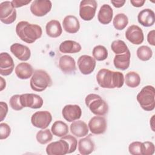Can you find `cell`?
Masks as SVG:
<instances>
[{"label":"cell","instance_id":"39","mask_svg":"<svg viewBox=\"0 0 155 155\" xmlns=\"http://www.w3.org/2000/svg\"><path fill=\"white\" fill-rule=\"evenodd\" d=\"M143 150L142 155H152L154 153L155 147L153 142L150 141H146L142 142Z\"/></svg>","mask_w":155,"mask_h":155},{"label":"cell","instance_id":"35","mask_svg":"<svg viewBox=\"0 0 155 155\" xmlns=\"http://www.w3.org/2000/svg\"><path fill=\"white\" fill-rule=\"evenodd\" d=\"M143 144L139 141L131 142L128 147L129 153L132 155H142Z\"/></svg>","mask_w":155,"mask_h":155},{"label":"cell","instance_id":"37","mask_svg":"<svg viewBox=\"0 0 155 155\" xmlns=\"http://www.w3.org/2000/svg\"><path fill=\"white\" fill-rule=\"evenodd\" d=\"M10 106L11 108L16 111H19L24 108L20 101V94L13 95L9 101Z\"/></svg>","mask_w":155,"mask_h":155},{"label":"cell","instance_id":"8","mask_svg":"<svg viewBox=\"0 0 155 155\" xmlns=\"http://www.w3.org/2000/svg\"><path fill=\"white\" fill-rule=\"evenodd\" d=\"M52 120L51 113L48 111H39L35 112L31 117L32 125L38 128L45 129Z\"/></svg>","mask_w":155,"mask_h":155},{"label":"cell","instance_id":"34","mask_svg":"<svg viewBox=\"0 0 155 155\" xmlns=\"http://www.w3.org/2000/svg\"><path fill=\"white\" fill-rule=\"evenodd\" d=\"M111 48L116 54L125 53L128 50L125 42L120 39L113 41L111 44Z\"/></svg>","mask_w":155,"mask_h":155},{"label":"cell","instance_id":"24","mask_svg":"<svg viewBox=\"0 0 155 155\" xmlns=\"http://www.w3.org/2000/svg\"><path fill=\"white\" fill-rule=\"evenodd\" d=\"M113 16V10L108 4H103L98 12L97 19L100 23L104 25L108 24L111 22Z\"/></svg>","mask_w":155,"mask_h":155},{"label":"cell","instance_id":"6","mask_svg":"<svg viewBox=\"0 0 155 155\" xmlns=\"http://www.w3.org/2000/svg\"><path fill=\"white\" fill-rule=\"evenodd\" d=\"M17 13L11 1H4L0 4V20L5 24H10L16 19Z\"/></svg>","mask_w":155,"mask_h":155},{"label":"cell","instance_id":"16","mask_svg":"<svg viewBox=\"0 0 155 155\" xmlns=\"http://www.w3.org/2000/svg\"><path fill=\"white\" fill-rule=\"evenodd\" d=\"M15 64L12 56L7 52L0 54V74L2 76H8L13 71Z\"/></svg>","mask_w":155,"mask_h":155},{"label":"cell","instance_id":"11","mask_svg":"<svg viewBox=\"0 0 155 155\" xmlns=\"http://www.w3.org/2000/svg\"><path fill=\"white\" fill-rule=\"evenodd\" d=\"M96 62L94 58L84 54L81 56L78 59V66L81 73L84 75L91 74L96 67Z\"/></svg>","mask_w":155,"mask_h":155},{"label":"cell","instance_id":"5","mask_svg":"<svg viewBox=\"0 0 155 155\" xmlns=\"http://www.w3.org/2000/svg\"><path fill=\"white\" fill-rule=\"evenodd\" d=\"M52 80L50 76L44 70H36L34 71L30 81L31 88L35 91L41 92L50 87Z\"/></svg>","mask_w":155,"mask_h":155},{"label":"cell","instance_id":"25","mask_svg":"<svg viewBox=\"0 0 155 155\" xmlns=\"http://www.w3.org/2000/svg\"><path fill=\"white\" fill-rule=\"evenodd\" d=\"M94 147V143L90 136L82 138L78 142V151L82 155H88L93 153Z\"/></svg>","mask_w":155,"mask_h":155},{"label":"cell","instance_id":"18","mask_svg":"<svg viewBox=\"0 0 155 155\" xmlns=\"http://www.w3.org/2000/svg\"><path fill=\"white\" fill-rule=\"evenodd\" d=\"M58 65L61 70L67 74H72L76 70L75 60L68 55L62 56L59 59Z\"/></svg>","mask_w":155,"mask_h":155},{"label":"cell","instance_id":"42","mask_svg":"<svg viewBox=\"0 0 155 155\" xmlns=\"http://www.w3.org/2000/svg\"><path fill=\"white\" fill-rule=\"evenodd\" d=\"M154 30H152L148 32V35H147V41L148 42V43L153 45L154 46L155 45V43H154Z\"/></svg>","mask_w":155,"mask_h":155},{"label":"cell","instance_id":"30","mask_svg":"<svg viewBox=\"0 0 155 155\" xmlns=\"http://www.w3.org/2000/svg\"><path fill=\"white\" fill-rule=\"evenodd\" d=\"M128 24V18L124 13L117 14L113 21L114 27L117 30H122Z\"/></svg>","mask_w":155,"mask_h":155},{"label":"cell","instance_id":"36","mask_svg":"<svg viewBox=\"0 0 155 155\" xmlns=\"http://www.w3.org/2000/svg\"><path fill=\"white\" fill-rule=\"evenodd\" d=\"M61 139L67 141V142L68 145L69 150H68V154L72 153L75 151V150L77 148V146H78V140L75 137H74L72 135L68 134V135H65V136L62 137Z\"/></svg>","mask_w":155,"mask_h":155},{"label":"cell","instance_id":"29","mask_svg":"<svg viewBox=\"0 0 155 155\" xmlns=\"http://www.w3.org/2000/svg\"><path fill=\"white\" fill-rule=\"evenodd\" d=\"M124 82L128 87L134 88L139 85L140 83V77L136 71H129L126 74L124 78Z\"/></svg>","mask_w":155,"mask_h":155},{"label":"cell","instance_id":"9","mask_svg":"<svg viewBox=\"0 0 155 155\" xmlns=\"http://www.w3.org/2000/svg\"><path fill=\"white\" fill-rule=\"evenodd\" d=\"M52 7V3L49 0H35L30 5V11L33 15L42 17L49 13Z\"/></svg>","mask_w":155,"mask_h":155},{"label":"cell","instance_id":"15","mask_svg":"<svg viewBox=\"0 0 155 155\" xmlns=\"http://www.w3.org/2000/svg\"><path fill=\"white\" fill-rule=\"evenodd\" d=\"M62 114L67 121L71 122L81 118L82 116V110L78 105L68 104L64 107Z\"/></svg>","mask_w":155,"mask_h":155},{"label":"cell","instance_id":"40","mask_svg":"<svg viewBox=\"0 0 155 155\" xmlns=\"http://www.w3.org/2000/svg\"><path fill=\"white\" fill-rule=\"evenodd\" d=\"M0 117L1 121H2L7 116L8 113V105L4 102H0Z\"/></svg>","mask_w":155,"mask_h":155},{"label":"cell","instance_id":"32","mask_svg":"<svg viewBox=\"0 0 155 155\" xmlns=\"http://www.w3.org/2000/svg\"><path fill=\"white\" fill-rule=\"evenodd\" d=\"M36 138L40 144L45 145L53 139V135L49 129L45 128L39 130L36 134Z\"/></svg>","mask_w":155,"mask_h":155},{"label":"cell","instance_id":"38","mask_svg":"<svg viewBox=\"0 0 155 155\" xmlns=\"http://www.w3.org/2000/svg\"><path fill=\"white\" fill-rule=\"evenodd\" d=\"M11 128L10 126L2 122L0 124V139L3 140L7 139L10 134Z\"/></svg>","mask_w":155,"mask_h":155},{"label":"cell","instance_id":"26","mask_svg":"<svg viewBox=\"0 0 155 155\" xmlns=\"http://www.w3.org/2000/svg\"><path fill=\"white\" fill-rule=\"evenodd\" d=\"M82 49V47L79 43L72 41L66 40L61 43L59 50L63 53H76L79 52Z\"/></svg>","mask_w":155,"mask_h":155},{"label":"cell","instance_id":"41","mask_svg":"<svg viewBox=\"0 0 155 155\" xmlns=\"http://www.w3.org/2000/svg\"><path fill=\"white\" fill-rule=\"evenodd\" d=\"M12 2V4L13 5V6L15 8H19V7H21L22 6L24 5H28L31 1L30 0H28V1H23V0H13Z\"/></svg>","mask_w":155,"mask_h":155},{"label":"cell","instance_id":"20","mask_svg":"<svg viewBox=\"0 0 155 155\" xmlns=\"http://www.w3.org/2000/svg\"><path fill=\"white\" fill-rule=\"evenodd\" d=\"M62 25L64 30L68 33H76L80 28V22L78 19L73 15L66 16L63 19Z\"/></svg>","mask_w":155,"mask_h":155},{"label":"cell","instance_id":"2","mask_svg":"<svg viewBox=\"0 0 155 155\" xmlns=\"http://www.w3.org/2000/svg\"><path fill=\"white\" fill-rule=\"evenodd\" d=\"M16 33L22 41L32 44L42 36V30L39 25L22 21L16 24Z\"/></svg>","mask_w":155,"mask_h":155},{"label":"cell","instance_id":"10","mask_svg":"<svg viewBox=\"0 0 155 155\" xmlns=\"http://www.w3.org/2000/svg\"><path fill=\"white\" fill-rule=\"evenodd\" d=\"M20 101L22 106L32 109H38L43 105V99L38 94L34 93H25L20 94Z\"/></svg>","mask_w":155,"mask_h":155},{"label":"cell","instance_id":"22","mask_svg":"<svg viewBox=\"0 0 155 155\" xmlns=\"http://www.w3.org/2000/svg\"><path fill=\"white\" fill-rule=\"evenodd\" d=\"M70 131L75 136L78 137H82L88 134L89 128L87 124L81 120H76L73 121L70 125Z\"/></svg>","mask_w":155,"mask_h":155},{"label":"cell","instance_id":"13","mask_svg":"<svg viewBox=\"0 0 155 155\" xmlns=\"http://www.w3.org/2000/svg\"><path fill=\"white\" fill-rule=\"evenodd\" d=\"M125 36L128 41L135 45L142 44L144 40V35L142 28L136 25L128 27L125 31Z\"/></svg>","mask_w":155,"mask_h":155},{"label":"cell","instance_id":"28","mask_svg":"<svg viewBox=\"0 0 155 155\" xmlns=\"http://www.w3.org/2000/svg\"><path fill=\"white\" fill-rule=\"evenodd\" d=\"M51 131L53 135L62 137L68 133V127L66 123L62 120L55 121L51 126Z\"/></svg>","mask_w":155,"mask_h":155},{"label":"cell","instance_id":"19","mask_svg":"<svg viewBox=\"0 0 155 155\" xmlns=\"http://www.w3.org/2000/svg\"><path fill=\"white\" fill-rule=\"evenodd\" d=\"M137 20L139 23L143 27H151L155 22L154 12L150 8L143 9L139 13Z\"/></svg>","mask_w":155,"mask_h":155},{"label":"cell","instance_id":"33","mask_svg":"<svg viewBox=\"0 0 155 155\" xmlns=\"http://www.w3.org/2000/svg\"><path fill=\"white\" fill-rule=\"evenodd\" d=\"M137 58L142 61H147L150 60L153 56L152 50L147 45H142L139 47L136 51Z\"/></svg>","mask_w":155,"mask_h":155},{"label":"cell","instance_id":"12","mask_svg":"<svg viewBox=\"0 0 155 155\" xmlns=\"http://www.w3.org/2000/svg\"><path fill=\"white\" fill-rule=\"evenodd\" d=\"M91 133L94 134H104L107 128V122L105 118L101 116H96L91 118L88 124Z\"/></svg>","mask_w":155,"mask_h":155},{"label":"cell","instance_id":"7","mask_svg":"<svg viewBox=\"0 0 155 155\" xmlns=\"http://www.w3.org/2000/svg\"><path fill=\"white\" fill-rule=\"evenodd\" d=\"M97 3L95 0L81 1L79 4V16L84 21L92 20L96 13Z\"/></svg>","mask_w":155,"mask_h":155},{"label":"cell","instance_id":"1","mask_svg":"<svg viewBox=\"0 0 155 155\" xmlns=\"http://www.w3.org/2000/svg\"><path fill=\"white\" fill-rule=\"evenodd\" d=\"M98 85L103 88H120L124 84V76L120 71L102 68L96 74Z\"/></svg>","mask_w":155,"mask_h":155},{"label":"cell","instance_id":"21","mask_svg":"<svg viewBox=\"0 0 155 155\" xmlns=\"http://www.w3.org/2000/svg\"><path fill=\"white\" fill-rule=\"evenodd\" d=\"M130 58L131 53L129 49L125 53L116 54L113 59L114 67L120 70H127L130 64Z\"/></svg>","mask_w":155,"mask_h":155},{"label":"cell","instance_id":"23","mask_svg":"<svg viewBox=\"0 0 155 155\" xmlns=\"http://www.w3.org/2000/svg\"><path fill=\"white\" fill-rule=\"evenodd\" d=\"M15 71L17 77L21 79H28L32 76L34 73L32 66L25 62L18 64L15 67Z\"/></svg>","mask_w":155,"mask_h":155},{"label":"cell","instance_id":"44","mask_svg":"<svg viewBox=\"0 0 155 155\" xmlns=\"http://www.w3.org/2000/svg\"><path fill=\"white\" fill-rule=\"evenodd\" d=\"M125 1H111V3L113 4V5L116 7V8H120L121 7H122L125 3Z\"/></svg>","mask_w":155,"mask_h":155},{"label":"cell","instance_id":"43","mask_svg":"<svg viewBox=\"0 0 155 155\" xmlns=\"http://www.w3.org/2000/svg\"><path fill=\"white\" fill-rule=\"evenodd\" d=\"M145 2V0H131L130 3L135 7H140L143 5Z\"/></svg>","mask_w":155,"mask_h":155},{"label":"cell","instance_id":"3","mask_svg":"<svg viewBox=\"0 0 155 155\" xmlns=\"http://www.w3.org/2000/svg\"><path fill=\"white\" fill-rule=\"evenodd\" d=\"M85 103L91 113L96 116H103L108 111L107 103L98 94L94 93L88 94L85 99Z\"/></svg>","mask_w":155,"mask_h":155},{"label":"cell","instance_id":"45","mask_svg":"<svg viewBox=\"0 0 155 155\" xmlns=\"http://www.w3.org/2000/svg\"><path fill=\"white\" fill-rule=\"evenodd\" d=\"M0 80H1V84H0V86H1V88H0V91H2L5 88V86H6V83H5V81L3 79L2 77H0Z\"/></svg>","mask_w":155,"mask_h":155},{"label":"cell","instance_id":"4","mask_svg":"<svg viewBox=\"0 0 155 155\" xmlns=\"http://www.w3.org/2000/svg\"><path fill=\"white\" fill-rule=\"evenodd\" d=\"M141 108L147 111H152L155 107V90L152 85L143 87L136 97Z\"/></svg>","mask_w":155,"mask_h":155},{"label":"cell","instance_id":"31","mask_svg":"<svg viewBox=\"0 0 155 155\" xmlns=\"http://www.w3.org/2000/svg\"><path fill=\"white\" fill-rule=\"evenodd\" d=\"M92 54L96 61H102L105 60L108 57V50L103 45H98L93 48Z\"/></svg>","mask_w":155,"mask_h":155},{"label":"cell","instance_id":"27","mask_svg":"<svg viewBox=\"0 0 155 155\" xmlns=\"http://www.w3.org/2000/svg\"><path fill=\"white\" fill-rule=\"evenodd\" d=\"M47 35L53 38L60 36L62 33V28L59 21L57 20H51L48 22L45 26Z\"/></svg>","mask_w":155,"mask_h":155},{"label":"cell","instance_id":"14","mask_svg":"<svg viewBox=\"0 0 155 155\" xmlns=\"http://www.w3.org/2000/svg\"><path fill=\"white\" fill-rule=\"evenodd\" d=\"M68 150L67 141L61 139L58 141L49 143L46 147V153L48 155H64L68 154Z\"/></svg>","mask_w":155,"mask_h":155},{"label":"cell","instance_id":"17","mask_svg":"<svg viewBox=\"0 0 155 155\" xmlns=\"http://www.w3.org/2000/svg\"><path fill=\"white\" fill-rule=\"evenodd\" d=\"M10 51L19 60L22 61H28L31 56L30 48L19 43L13 44L10 46Z\"/></svg>","mask_w":155,"mask_h":155}]
</instances>
